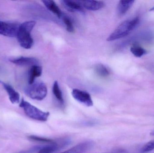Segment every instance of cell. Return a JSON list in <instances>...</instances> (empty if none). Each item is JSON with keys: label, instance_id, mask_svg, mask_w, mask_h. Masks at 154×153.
<instances>
[{"label": "cell", "instance_id": "cell-24", "mask_svg": "<svg viewBox=\"0 0 154 153\" xmlns=\"http://www.w3.org/2000/svg\"><path fill=\"white\" fill-rule=\"evenodd\" d=\"M151 10H154V7L152 8V9H151Z\"/></svg>", "mask_w": 154, "mask_h": 153}, {"label": "cell", "instance_id": "cell-9", "mask_svg": "<svg viewBox=\"0 0 154 153\" xmlns=\"http://www.w3.org/2000/svg\"><path fill=\"white\" fill-rule=\"evenodd\" d=\"M10 62L17 65L22 66H34L38 65V61L36 58L32 57H20L17 58H11Z\"/></svg>", "mask_w": 154, "mask_h": 153}, {"label": "cell", "instance_id": "cell-22", "mask_svg": "<svg viewBox=\"0 0 154 153\" xmlns=\"http://www.w3.org/2000/svg\"><path fill=\"white\" fill-rule=\"evenodd\" d=\"M111 153H128L126 150H124V149H117V150H115L113 151V152Z\"/></svg>", "mask_w": 154, "mask_h": 153}, {"label": "cell", "instance_id": "cell-20", "mask_svg": "<svg viewBox=\"0 0 154 153\" xmlns=\"http://www.w3.org/2000/svg\"><path fill=\"white\" fill-rule=\"evenodd\" d=\"M154 149V140H152L146 144L141 149V152L143 153L149 152Z\"/></svg>", "mask_w": 154, "mask_h": 153}, {"label": "cell", "instance_id": "cell-23", "mask_svg": "<svg viewBox=\"0 0 154 153\" xmlns=\"http://www.w3.org/2000/svg\"><path fill=\"white\" fill-rule=\"evenodd\" d=\"M150 134H151V135L154 136V130L152 133H150Z\"/></svg>", "mask_w": 154, "mask_h": 153}, {"label": "cell", "instance_id": "cell-18", "mask_svg": "<svg viewBox=\"0 0 154 153\" xmlns=\"http://www.w3.org/2000/svg\"><path fill=\"white\" fill-rule=\"evenodd\" d=\"M62 20L66 25V29L69 32H73L75 30L74 25L71 19L67 15H64L62 17Z\"/></svg>", "mask_w": 154, "mask_h": 153}, {"label": "cell", "instance_id": "cell-14", "mask_svg": "<svg viewBox=\"0 0 154 153\" xmlns=\"http://www.w3.org/2000/svg\"><path fill=\"white\" fill-rule=\"evenodd\" d=\"M44 5L47 7L48 10L57 15L59 18H61L62 16V13L59 7L57 4L53 1L50 0H44L42 1Z\"/></svg>", "mask_w": 154, "mask_h": 153}, {"label": "cell", "instance_id": "cell-17", "mask_svg": "<svg viewBox=\"0 0 154 153\" xmlns=\"http://www.w3.org/2000/svg\"><path fill=\"white\" fill-rule=\"evenodd\" d=\"M130 51L136 57H140L145 54L146 51L138 45H134L131 47Z\"/></svg>", "mask_w": 154, "mask_h": 153}, {"label": "cell", "instance_id": "cell-13", "mask_svg": "<svg viewBox=\"0 0 154 153\" xmlns=\"http://www.w3.org/2000/svg\"><path fill=\"white\" fill-rule=\"evenodd\" d=\"M42 67L38 65L32 66L29 73V85L35 82L37 77H40L42 74Z\"/></svg>", "mask_w": 154, "mask_h": 153}, {"label": "cell", "instance_id": "cell-15", "mask_svg": "<svg viewBox=\"0 0 154 153\" xmlns=\"http://www.w3.org/2000/svg\"><path fill=\"white\" fill-rule=\"evenodd\" d=\"M52 92H53V94L56 97L57 99V100L58 101L60 104L63 105L64 103V99L63 98V94H62V91H61L60 87L59 85L58 82L57 81H55L54 82L53 88H52Z\"/></svg>", "mask_w": 154, "mask_h": 153}, {"label": "cell", "instance_id": "cell-8", "mask_svg": "<svg viewBox=\"0 0 154 153\" xmlns=\"http://www.w3.org/2000/svg\"><path fill=\"white\" fill-rule=\"evenodd\" d=\"M94 146L92 141H86L80 143L69 150L61 153H82L85 152L91 149Z\"/></svg>", "mask_w": 154, "mask_h": 153}, {"label": "cell", "instance_id": "cell-2", "mask_svg": "<svg viewBox=\"0 0 154 153\" xmlns=\"http://www.w3.org/2000/svg\"><path fill=\"white\" fill-rule=\"evenodd\" d=\"M139 22V18L137 17L125 21L109 36L107 40L113 41L126 37L136 28Z\"/></svg>", "mask_w": 154, "mask_h": 153}, {"label": "cell", "instance_id": "cell-16", "mask_svg": "<svg viewBox=\"0 0 154 153\" xmlns=\"http://www.w3.org/2000/svg\"><path fill=\"white\" fill-rule=\"evenodd\" d=\"M95 70L97 74L102 78L108 77L110 74L109 69L103 64H99L96 65Z\"/></svg>", "mask_w": 154, "mask_h": 153}, {"label": "cell", "instance_id": "cell-12", "mask_svg": "<svg viewBox=\"0 0 154 153\" xmlns=\"http://www.w3.org/2000/svg\"><path fill=\"white\" fill-rule=\"evenodd\" d=\"M134 2V1L133 0H122L119 1L117 7L119 15L120 16L124 15L131 8Z\"/></svg>", "mask_w": 154, "mask_h": 153}, {"label": "cell", "instance_id": "cell-5", "mask_svg": "<svg viewBox=\"0 0 154 153\" xmlns=\"http://www.w3.org/2000/svg\"><path fill=\"white\" fill-rule=\"evenodd\" d=\"M20 25L16 22L0 20V34L9 37H16Z\"/></svg>", "mask_w": 154, "mask_h": 153}, {"label": "cell", "instance_id": "cell-1", "mask_svg": "<svg viewBox=\"0 0 154 153\" xmlns=\"http://www.w3.org/2000/svg\"><path fill=\"white\" fill-rule=\"evenodd\" d=\"M35 25V21H29L20 25L16 37L22 47L25 49H29L33 46V40L31 32Z\"/></svg>", "mask_w": 154, "mask_h": 153}, {"label": "cell", "instance_id": "cell-6", "mask_svg": "<svg viewBox=\"0 0 154 153\" xmlns=\"http://www.w3.org/2000/svg\"><path fill=\"white\" fill-rule=\"evenodd\" d=\"M73 98L80 103L87 107H92L93 105L91 96L89 93L78 89H74L72 92Z\"/></svg>", "mask_w": 154, "mask_h": 153}, {"label": "cell", "instance_id": "cell-11", "mask_svg": "<svg viewBox=\"0 0 154 153\" xmlns=\"http://www.w3.org/2000/svg\"><path fill=\"white\" fill-rule=\"evenodd\" d=\"M81 3L83 7L89 10H98L105 6V3L101 1L88 0L81 1Z\"/></svg>", "mask_w": 154, "mask_h": 153}, {"label": "cell", "instance_id": "cell-10", "mask_svg": "<svg viewBox=\"0 0 154 153\" xmlns=\"http://www.w3.org/2000/svg\"><path fill=\"white\" fill-rule=\"evenodd\" d=\"M0 83L2 84L5 90L8 93L9 99L12 104H17L20 102V95L19 93L8 84L5 83L0 81Z\"/></svg>", "mask_w": 154, "mask_h": 153}, {"label": "cell", "instance_id": "cell-19", "mask_svg": "<svg viewBox=\"0 0 154 153\" xmlns=\"http://www.w3.org/2000/svg\"><path fill=\"white\" fill-rule=\"evenodd\" d=\"M29 139L32 141H36V142H41V143H47L50 144H53L56 143L55 140L49 138H44V137H41L37 136L35 135H31L28 137Z\"/></svg>", "mask_w": 154, "mask_h": 153}, {"label": "cell", "instance_id": "cell-7", "mask_svg": "<svg viewBox=\"0 0 154 153\" xmlns=\"http://www.w3.org/2000/svg\"><path fill=\"white\" fill-rule=\"evenodd\" d=\"M62 5L69 11L71 12H79L84 13L83 6L81 1H71V0H63L61 1Z\"/></svg>", "mask_w": 154, "mask_h": 153}, {"label": "cell", "instance_id": "cell-3", "mask_svg": "<svg viewBox=\"0 0 154 153\" xmlns=\"http://www.w3.org/2000/svg\"><path fill=\"white\" fill-rule=\"evenodd\" d=\"M20 107L23 109L27 116L34 120L45 122L48 120L50 116L49 112L42 111L23 99H22Z\"/></svg>", "mask_w": 154, "mask_h": 153}, {"label": "cell", "instance_id": "cell-4", "mask_svg": "<svg viewBox=\"0 0 154 153\" xmlns=\"http://www.w3.org/2000/svg\"><path fill=\"white\" fill-rule=\"evenodd\" d=\"M25 93L32 99L41 101L47 96L48 89L46 84L42 82H34L25 89Z\"/></svg>", "mask_w": 154, "mask_h": 153}, {"label": "cell", "instance_id": "cell-21", "mask_svg": "<svg viewBox=\"0 0 154 153\" xmlns=\"http://www.w3.org/2000/svg\"><path fill=\"white\" fill-rule=\"evenodd\" d=\"M43 146H36L31 147L28 150L21 151V152L15 153H34L37 152H38L41 150V149L43 147Z\"/></svg>", "mask_w": 154, "mask_h": 153}]
</instances>
